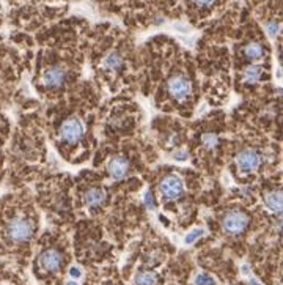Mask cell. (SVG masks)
<instances>
[{"instance_id": "obj_5", "label": "cell", "mask_w": 283, "mask_h": 285, "mask_svg": "<svg viewBox=\"0 0 283 285\" xmlns=\"http://www.w3.org/2000/svg\"><path fill=\"white\" fill-rule=\"evenodd\" d=\"M38 261H39V267H41L44 271L55 273L63 267V255L57 249H46L41 252Z\"/></svg>"}, {"instance_id": "obj_26", "label": "cell", "mask_w": 283, "mask_h": 285, "mask_svg": "<svg viewBox=\"0 0 283 285\" xmlns=\"http://www.w3.org/2000/svg\"><path fill=\"white\" fill-rule=\"evenodd\" d=\"M66 285H79V283L74 282V280H69V282H66Z\"/></svg>"}, {"instance_id": "obj_14", "label": "cell", "mask_w": 283, "mask_h": 285, "mask_svg": "<svg viewBox=\"0 0 283 285\" xmlns=\"http://www.w3.org/2000/svg\"><path fill=\"white\" fill-rule=\"evenodd\" d=\"M156 274L151 271H140L135 274L134 277V283L135 285H154L156 283Z\"/></svg>"}, {"instance_id": "obj_24", "label": "cell", "mask_w": 283, "mask_h": 285, "mask_svg": "<svg viewBox=\"0 0 283 285\" xmlns=\"http://www.w3.org/2000/svg\"><path fill=\"white\" fill-rule=\"evenodd\" d=\"M242 274H244V276H250V268H249V265H242Z\"/></svg>"}, {"instance_id": "obj_1", "label": "cell", "mask_w": 283, "mask_h": 285, "mask_svg": "<svg viewBox=\"0 0 283 285\" xmlns=\"http://www.w3.org/2000/svg\"><path fill=\"white\" fill-rule=\"evenodd\" d=\"M33 235V226L27 217H14L7 226V236L13 243H24Z\"/></svg>"}, {"instance_id": "obj_3", "label": "cell", "mask_w": 283, "mask_h": 285, "mask_svg": "<svg viewBox=\"0 0 283 285\" xmlns=\"http://www.w3.org/2000/svg\"><path fill=\"white\" fill-rule=\"evenodd\" d=\"M84 123L76 117H71L65 120L62 126H60V139L66 144H76L80 139L84 137Z\"/></svg>"}, {"instance_id": "obj_23", "label": "cell", "mask_w": 283, "mask_h": 285, "mask_svg": "<svg viewBox=\"0 0 283 285\" xmlns=\"http://www.w3.org/2000/svg\"><path fill=\"white\" fill-rule=\"evenodd\" d=\"M69 276L74 277V279H79L80 276H82V271H80L79 268H76V267H73V268L69 270Z\"/></svg>"}, {"instance_id": "obj_10", "label": "cell", "mask_w": 283, "mask_h": 285, "mask_svg": "<svg viewBox=\"0 0 283 285\" xmlns=\"http://www.w3.org/2000/svg\"><path fill=\"white\" fill-rule=\"evenodd\" d=\"M265 205L269 211L280 214L281 213V191L275 189V191L265 194Z\"/></svg>"}, {"instance_id": "obj_21", "label": "cell", "mask_w": 283, "mask_h": 285, "mask_svg": "<svg viewBox=\"0 0 283 285\" xmlns=\"http://www.w3.org/2000/svg\"><path fill=\"white\" fill-rule=\"evenodd\" d=\"M187 151L186 150H179V151H176L175 155H173V158L176 159V161H186L187 159Z\"/></svg>"}, {"instance_id": "obj_8", "label": "cell", "mask_w": 283, "mask_h": 285, "mask_svg": "<svg viewBox=\"0 0 283 285\" xmlns=\"http://www.w3.org/2000/svg\"><path fill=\"white\" fill-rule=\"evenodd\" d=\"M65 77H66L65 70L52 67V68H49V70L44 71V74H43V84L48 89H55V87H60V85L65 82Z\"/></svg>"}, {"instance_id": "obj_19", "label": "cell", "mask_w": 283, "mask_h": 285, "mask_svg": "<svg viewBox=\"0 0 283 285\" xmlns=\"http://www.w3.org/2000/svg\"><path fill=\"white\" fill-rule=\"evenodd\" d=\"M265 27H266V32H268V35L271 38H275L277 33H278V30H280V24L277 21H269V23H266Z\"/></svg>"}, {"instance_id": "obj_17", "label": "cell", "mask_w": 283, "mask_h": 285, "mask_svg": "<svg viewBox=\"0 0 283 285\" xmlns=\"http://www.w3.org/2000/svg\"><path fill=\"white\" fill-rule=\"evenodd\" d=\"M203 235H205V230H203V229H195V230H192L191 233L186 235L184 243H186V244H192V243H195L198 238H201Z\"/></svg>"}, {"instance_id": "obj_22", "label": "cell", "mask_w": 283, "mask_h": 285, "mask_svg": "<svg viewBox=\"0 0 283 285\" xmlns=\"http://www.w3.org/2000/svg\"><path fill=\"white\" fill-rule=\"evenodd\" d=\"M216 2V0H194V4H197L198 7H209Z\"/></svg>"}, {"instance_id": "obj_20", "label": "cell", "mask_w": 283, "mask_h": 285, "mask_svg": "<svg viewBox=\"0 0 283 285\" xmlns=\"http://www.w3.org/2000/svg\"><path fill=\"white\" fill-rule=\"evenodd\" d=\"M144 203H145V207L150 210V211H153L154 208H156V202H154V197H153V194L150 192V191H147L145 194H144Z\"/></svg>"}, {"instance_id": "obj_12", "label": "cell", "mask_w": 283, "mask_h": 285, "mask_svg": "<svg viewBox=\"0 0 283 285\" xmlns=\"http://www.w3.org/2000/svg\"><path fill=\"white\" fill-rule=\"evenodd\" d=\"M263 74H265V70H263V67H260V65H249V67H246L244 73H242V79H244L246 84H256L258 80L263 77Z\"/></svg>"}, {"instance_id": "obj_7", "label": "cell", "mask_w": 283, "mask_h": 285, "mask_svg": "<svg viewBox=\"0 0 283 285\" xmlns=\"http://www.w3.org/2000/svg\"><path fill=\"white\" fill-rule=\"evenodd\" d=\"M236 164L242 170H255L261 166V155L253 148H246L236 156Z\"/></svg>"}, {"instance_id": "obj_4", "label": "cell", "mask_w": 283, "mask_h": 285, "mask_svg": "<svg viewBox=\"0 0 283 285\" xmlns=\"http://www.w3.org/2000/svg\"><path fill=\"white\" fill-rule=\"evenodd\" d=\"M192 85L191 80L181 74H176L173 77H170L169 80V92L172 93V96L178 101H183L191 95Z\"/></svg>"}, {"instance_id": "obj_16", "label": "cell", "mask_w": 283, "mask_h": 285, "mask_svg": "<svg viewBox=\"0 0 283 285\" xmlns=\"http://www.w3.org/2000/svg\"><path fill=\"white\" fill-rule=\"evenodd\" d=\"M201 144H203L208 150H211L219 144V139L216 134H203L201 136Z\"/></svg>"}, {"instance_id": "obj_18", "label": "cell", "mask_w": 283, "mask_h": 285, "mask_svg": "<svg viewBox=\"0 0 283 285\" xmlns=\"http://www.w3.org/2000/svg\"><path fill=\"white\" fill-rule=\"evenodd\" d=\"M195 285H216V280L208 274H198L195 277Z\"/></svg>"}, {"instance_id": "obj_15", "label": "cell", "mask_w": 283, "mask_h": 285, "mask_svg": "<svg viewBox=\"0 0 283 285\" xmlns=\"http://www.w3.org/2000/svg\"><path fill=\"white\" fill-rule=\"evenodd\" d=\"M104 67L110 68V70H118L123 67V57H121L118 52H110L106 58H104Z\"/></svg>"}, {"instance_id": "obj_11", "label": "cell", "mask_w": 283, "mask_h": 285, "mask_svg": "<svg viewBox=\"0 0 283 285\" xmlns=\"http://www.w3.org/2000/svg\"><path fill=\"white\" fill-rule=\"evenodd\" d=\"M84 200H85V203L88 207H99L101 203L106 200V191L99 189V188H91L85 192Z\"/></svg>"}, {"instance_id": "obj_6", "label": "cell", "mask_w": 283, "mask_h": 285, "mask_svg": "<svg viewBox=\"0 0 283 285\" xmlns=\"http://www.w3.org/2000/svg\"><path fill=\"white\" fill-rule=\"evenodd\" d=\"M183 191H184L183 181H181V178L176 175H169L160 181V192H162V195L169 200L179 199Z\"/></svg>"}, {"instance_id": "obj_25", "label": "cell", "mask_w": 283, "mask_h": 285, "mask_svg": "<svg viewBox=\"0 0 283 285\" xmlns=\"http://www.w3.org/2000/svg\"><path fill=\"white\" fill-rule=\"evenodd\" d=\"M250 279H249V285H263V283H260L255 277H252V276H249Z\"/></svg>"}, {"instance_id": "obj_9", "label": "cell", "mask_w": 283, "mask_h": 285, "mask_svg": "<svg viewBox=\"0 0 283 285\" xmlns=\"http://www.w3.org/2000/svg\"><path fill=\"white\" fill-rule=\"evenodd\" d=\"M129 172V162L123 156H115L109 162V173L113 180H123Z\"/></svg>"}, {"instance_id": "obj_2", "label": "cell", "mask_w": 283, "mask_h": 285, "mask_svg": "<svg viewBox=\"0 0 283 285\" xmlns=\"http://www.w3.org/2000/svg\"><path fill=\"white\" fill-rule=\"evenodd\" d=\"M250 217L244 211L233 210L225 213L224 219H222V227L228 235H241L247 227H249Z\"/></svg>"}, {"instance_id": "obj_13", "label": "cell", "mask_w": 283, "mask_h": 285, "mask_svg": "<svg viewBox=\"0 0 283 285\" xmlns=\"http://www.w3.org/2000/svg\"><path fill=\"white\" fill-rule=\"evenodd\" d=\"M244 55L249 58V60H260L265 55V48L260 43H249L246 48H244Z\"/></svg>"}]
</instances>
